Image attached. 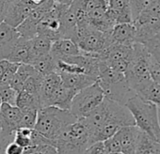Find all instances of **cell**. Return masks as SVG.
<instances>
[{"label": "cell", "instance_id": "cell-8", "mask_svg": "<svg viewBox=\"0 0 160 154\" xmlns=\"http://www.w3.org/2000/svg\"><path fill=\"white\" fill-rule=\"evenodd\" d=\"M21 117L22 111L17 106L2 103L0 108V150L6 147L10 143L8 140L20 128Z\"/></svg>", "mask_w": 160, "mask_h": 154}, {"label": "cell", "instance_id": "cell-28", "mask_svg": "<svg viewBox=\"0 0 160 154\" xmlns=\"http://www.w3.org/2000/svg\"><path fill=\"white\" fill-rule=\"evenodd\" d=\"M42 79H43V76L41 75L40 73L36 72L35 74L31 75L25 82L22 90H25L27 92H29V93H32L35 95H39Z\"/></svg>", "mask_w": 160, "mask_h": 154}, {"label": "cell", "instance_id": "cell-7", "mask_svg": "<svg viewBox=\"0 0 160 154\" xmlns=\"http://www.w3.org/2000/svg\"><path fill=\"white\" fill-rule=\"evenodd\" d=\"M83 53L99 54L112 44L111 32H101L90 25L77 27L73 40Z\"/></svg>", "mask_w": 160, "mask_h": 154}, {"label": "cell", "instance_id": "cell-12", "mask_svg": "<svg viewBox=\"0 0 160 154\" xmlns=\"http://www.w3.org/2000/svg\"><path fill=\"white\" fill-rule=\"evenodd\" d=\"M107 14L115 24L133 22L128 0H108Z\"/></svg>", "mask_w": 160, "mask_h": 154}, {"label": "cell", "instance_id": "cell-14", "mask_svg": "<svg viewBox=\"0 0 160 154\" xmlns=\"http://www.w3.org/2000/svg\"><path fill=\"white\" fill-rule=\"evenodd\" d=\"M47 12L36 8L31 11V12L28 15V17L16 27L17 32L19 33L21 38L31 40L35 36L38 35V25L43 15Z\"/></svg>", "mask_w": 160, "mask_h": 154}, {"label": "cell", "instance_id": "cell-43", "mask_svg": "<svg viewBox=\"0 0 160 154\" xmlns=\"http://www.w3.org/2000/svg\"><path fill=\"white\" fill-rule=\"evenodd\" d=\"M110 154H123L122 152H118V153H110Z\"/></svg>", "mask_w": 160, "mask_h": 154}, {"label": "cell", "instance_id": "cell-11", "mask_svg": "<svg viewBox=\"0 0 160 154\" xmlns=\"http://www.w3.org/2000/svg\"><path fill=\"white\" fill-rule=\"evenodd\" d=\"M31 144L24 148L23 154H57L55 140L43 136L33 129L30 135Z\"/></svg>", "mask_w": 160, "mask_h": 154}, {"label": "cell", "instance_id": "cell-20", "mask_svg": "<svg viewBox=\"0 0 160 154\" xmlns=\"http://www.w3.org/2000/svg\"><path fill=\"white\" fill-rule=\"evenodd\" d=\"M76 93V91L65 87L61 82V84L58 87V89L51 96L48 106H56L60 109L70 110L72 101Z\"/></svg>", "mask_w": 160, "mask_h": 154}, {"label": "cell", "instance_id": "cell-19", "mask_svg": "<svg viewBox=\"0 0 160 154\" xmlns=\"http://www.w3.org/2000/svg\"><path fill=\"white\" fill-rule=\"evenodd\" d=\"M136 38V27L132 23L116 24L111 31L113 43L134 44Z\"/></svg>", "mask_w": 160, "mask_h": 154}, {"label": "cell", "instance_id": "cell-13", "mask_svg": "<svg viewBox=\"0 0 160 154\" xmlns=\"http://www.w3.org/2000/svg\"><path fill=\"white\" fill-rule=\"evenodd\" d=\"M140 130L136 125L123 126L114 134L120 142L123 154H135Z\"/></svg>", "mask_w": 160, "mask_h": 154}, {"label": "cell", "instance_id": "cell-1", "mask_svg": "<svg viewBox=\"0 0 160 154\" xmlns=\"http://www.w3.org/2000/svg\"><path fill=\"white\" fill-rule=\"evenodd\" d=\"M124 105L133 116L135 125L160 143V121L157 105L141 99L136 94L131 96Z\"/></svg>", "mask_w": 160, "mask_h": 154}, {"label": "cell", "instance_id": "cell-25", "mask_svg": "<svg viewBox=\"0 0 160 154\" xmlns=\"http://www.w3.org/2000/svg\"><path fill=\"white\" fill-rule=\"evenodd\" d=\"M30 65L36 70L38 73L42 76L55 72L57 70V60L50 53L38 56L32 61Z\"/></svg>", "mask_w": 160, "mask_h": 154}, {"label": "cell", "instance_id": "cell-5", "mask_svg": "<svg viewBox=\"0 0 160 154\" xmlns=\"http://www.w3.org/2000/svg\"><path fill=\"white\" fill-rule=\"evenodd\" d=\"M150 57L151 55L143 44L138 42L133 44L132 55L124 72L126 81L133 91L138 86L151 79L149 73Z\"/></svg>", "mask_w": 160, "mask_h": 154}, {"label": "cell", "instance_id": "cell-10", "mask_svg": "<svg viewBox=\"0 0 160 154\" xmlns=\"http://www.w3.org/2000/svg\"><path fill=\"white\" fill-rule=\"evenodd\" d=\"M34 10L28 0H12L10 3L4 22L16 28Z\"/></svg>", "mask_w": 160, "mask_h": 154}, {"label": "cell", "instance_id": "cell-22", "mask_svg": "<svg viewBox=\"0 0 160 154\" xmlns=\"http://www.w3.org/2000/svg\"><path fill=\"white\" fill-rule=\"evenodd\" d=\"M134 93L141 99L160 107V85L152 79L145 81L134 89Z\"/></svg>", "mask_w": 160, "mask_h": 154}, {"label": "cell", "instance_id": "cell-34", "mask_svg": "<svg viewBox=\"0 0 160 154\" xmlns=\"http://www.w3.org/2000/svg\"><path fill=\"white\" fill-rule=\"evenodd\" d=\"M149 73L151 79L160 85V62L155 60L152 55L149 62Z\"/></svg>", "mask_w": 160, "mask_h": 154}, {"label": "cell", "instance_id": "cell-41", "mask_svg": "<svg viewBox=\"0 0 160 154\" xmlns=\"http://www.w3.org/2000/svg\"><path fill=\"white\" fill-rule=\"evenodd\" d=\"M72 1H73V0H54L55 3H58V4L66 5V6H70Z\"/></svg>", "mask_w": 160, "mask_h": 154}, {"label": "cell", "instance_id": "cell-3", "mask_svg": "<svg viewBox=\"0 0 160 154\" xmlns=\"http://www.w3.org/2000/svg\"><path fill=\"white\" fill-rule=\"evenodd\" d=\"M97 82L105 93V98L122 104H125L126 101L135 94L126 81L124 73L114 70L103 61L99 62Z\"/></svg>", "mask_w": 160, "mask_h": 154}, {"label": "cell", "instance_id": "cell-2", "mask_svg": "<svg viewBox=\"0 0 160 154\" xmlns=\"http://www.w3.org/2000/svg\"><path fill=\"white\" fill-rule=\"evenodd\" d=\"M91 132L82 119L68 125L55 140L57 154H84L92 145Z\"/></svg>", "mask_w": 160, "mask_h": 154}, {"label": "cell", "instance_id": "cell-6", "mask_svg": "<svg viewBox=\"0 0 160 154\" xmlns=\"http://www.w3.org/2000/svg\"><path fill=\"white\" fill-rule=\"evenodd\" d=\"M105 99V93L98 82L79 90L73 97L70 112L77 118L87 117Z\"/></svg>", "mask_w": 160, "mask_h": 154}, {"label": "cell", "instance_id": "cell-29", "mask_svg": "<svg viewBox=\"0 0 160 154\" xmlns=\"http://www.w3.org/2000/svg\"><path fill=\"white\" fill-rule=\"evenodd\" d=\"M33 129L30 128H19L16 130L13 135V142L16 143L18 146L22 147L23 148H26L30 146L31 140L30 135L32 133Z\"/></svg>", "mask_w": 160, "mask_h": 154}, {"label": "cell", "instance_id": "cell-26", "mask_svg": "<svg viewBox=\"0 0 160 154\" xmlns=\"http://www.w3.org/2000/svg\"><path fill=\"white\" fill-rule=\"evenodd\" d=\"M37 71L36 70L30 65L26 63H21L13 76L12 81L11 83V86L18 92H20L23 89V86L25 82L33 74H35Z\"/></svg>", "mask_w": 160, "mask_h": 154}, {"label": "cell", "instance_id": "cell-21", "mask_svg": "<svg viewBox=\"0 0 160 154\" xmlns=\"http://www.w3.org/2000/svg\"><path fill=\"white\" fill-rule=\"evenodd\" d=\"M7 59L10 62H15L19 64L21 63L30 64V60H31L30 40H27L19 37Z\"/></svg>", "mask_w": 160, "mask_h": 154}, {"label": "cell", "instance_id": "cell-38", "mask_svg": "<svg viewBox=\"0 0 160 154\" xmlns=\"http://www.w3.org/2000/svg\"><path fill=\"white\" fill-rule=\"evenodd\" d=\"M23 151L24 148L12 141L6 146L4 149V154H23Z\"/></svg>", "mask_w": 160, "mask_h": 154}, {"label": "cell", "instance_id": "cell-24", "mask_svg": "<svg viewBox=\"0 0 160 154\" xmlns=\"http://www.w3.org/2000/svg\"><path fill=\"white\" fill-rule=\"evenodd\" d=\"M52 43H53V41H51L48 37L42 34H38L33 39H31L30 40V47H31L30 64L38 56L50 53Z\"/></svg>", "mask_w": 160, "mask_h": 154}, {"label": "cell", "instance_id": "cell-27", "mask_svg": "<svg viewBox=\"0 0 160 154\" xmlns=\"http://www.w3.org/2000/svg\"><path fill=\"white\" fill-rule=\"evenodd\" d=\"M16 106L21 110H40L42 108L41 101L39 95H35L25 90L18 92Z\"/></svg>", "mask_w": 160, "mask_h": 154}, {"label": "cell", "instance_id": "cell-31", "mask_svg": "<svg viewBox=\"0 0 160 154\" xmlns=\"http://www.w3.org/2000/svg\"><path fill=\"white\" fill-rule=\"evenodd\" d=\"M39 110H23L22 117L20 120V128H30L34 129L37 118H38Z\"/></svg>", "mask_w": 160, "mask_h": 154}, {"label": "cell", "instance_id": "cell-9", "mask_svg": "<svg viewBox=\"0 0 160 154\" xmlns=\"http://www.w3.org/2000/svg\"><path fill=\"white\" fill-rule=\"evenodd\" d=\"M133 24L136 27L135 42L144 44L160 33V17L147 11H142Z\"/></svg>", "mask_w": 160, "mask_h": 154}, {"label": "cell", "instance_id": "cell-23", "mask_svg": "<svg viewBox=\"0 0 160 154\" xmlns=\"http://www.w3.org/2000/svg\"><path fill=\"white\" fill-rule=\"evenodd\" d=\"M135 154H160V143L140 131Z\"/></svg>", "mask_w": 160, "mask_h": 154}, {"label": "cell", "instance_id": "cell-4", "mask_svg": "<svg viewBox=\"0 0 160 154\" xmlns=\"http://www.w3.org/2000/svg\"><path fill=\"white\" fill-rule=\"evenodd\" d=\"M77 118L70 110L60 109L56 106H45L38 111V118L34 130L43 136L56 140L60 132Z\"/></svg>", "mask_w": 160, "mask_h": 154}, {"label": "cell", "instance_id": "cell-36", "mask_svg": "<svg viewBox=\"0 0 160 154\" xmlns=\"http://www.w3.org/2000/svg\"><path fill=\"white\" fill-rule=\"evenodd\" d=\"M84 154H110L107 149L104 141H98L92 144L84 152Z\"/></svg>", "mask_w": 160, "mask_h": 154}, {"label": "cell", "instance_id": "cell-15", "mask_svg": "<svg viewBox=\"0 0 160 154\" xmlns=\"http://www.w3.org/2000/svg\"><path fill=\"white\" fill-rule=\"evenodd\" d=\"M20 35L16 28L5 22L0 24V60L7 59Z\"/></svg>", "mask_w": 160, "mask_h": 154}, {"label": "cell", "instance_id": "cell-37", "mask_svg": "<svg viewBox=\"0 0 160 154\" xmlns=\"http://www.w3.org/2000/svg\"><path fill=\"white\" fill-rule=\"evenodd\" d=\"M104 144L107 147V149L109 151V153H118V152H122V148H121V145L119 140L117 139V137L115 135L108 138L107 140L104 141Z\"/></svg>", "mask_w": 160, "mask_h": 154}, {"label": "cell", "instance_id": "cell-40", "mask_svg": "<svg viewBox=\"0 0 160 154\" xmlns=\"http://www.w3.org/2000/svg\"><path fill=\"white\" fill-rule=\"evenodd\" d=\"M10 65V61L8 59H2L0 60V83H1V80L3 78V75L7 70V68Z\"/></svg>", "mask_w": 160, "mask_h": 154}, {"label": "cell", "instance_id": "cell-30", "mask_svg": "<svg viewBox=\"0 0 160 154\" xmlns=\"http://www.w3.org/2000/svg\"><path fill=\"white\" fill-rule=\"evenodd\" d=\"M18 91H16L11 85H0V97L2 103L16 106V100Z\"/></svg>", "mask_w": 160, "mask_h": 154}, {"label": "cell", "instance_id": "cell-42", "mask_svg": "<svg viewBox=\"0 0 160 154\" xmlns=\"http://www.w3.org/2000/svg\"><path fill=\"white\" fill-rule=\"evenodd\" d=\"M1 104H2V100H1V97H0V108H1Z\"/></svg>", "mask_w": 160, "mask_h": 154}, {"label": "cell", "instance_id": "cell-32", "mask_svg": "<svg viewBox=\"0 0 160 154\" xmlns=\"http://www.w3.org/2000/svg\"><path fill=\"white\" fill-rule=\"evenodd\" d=\"M150 55L158 62H160V33H158L155 37H153L149 41L143 44Z\"/></svg>", "mask_w": 160, "mask_h": 154}, {"label": "cell", "instance_id": "cell-33", "mask_svg": "<svg viewBox=\"0 0 160 154\" xmlns=\"http://www.w3.org/2000/svg\"><path fill=\"white\" fill-rule=\"evenodd\" d=\"M128 2L131 9L132 18L134 21L140 14V12L146 9V7L150 3V0H128Z\"/></svg>", "mask_w": 160, "mask_h": 154}, {"label": "cell", "instance_id": "cell-16", "mask_svg": "<svg viewBox=\"0 0 160 154\" xmlns=\"http://www.w3.org/2000/svg\"><path fill=\"white\" fill-rule=\"evenodd\" d=\"M58 73L60 76L62 84L76 92L98 81L95 77L85 73H68L62 71H58Z\"/></svg>", "mask_w": 160, "mask_h": 154}, {"label": "cell", "instance_id": "cell-17", "mask_svg": "<svg viewBox=\"0 0 160 154\" xmlns=\"http://www.w3.org/2000/svg\"><path fill=\"white\" fill-rule=\"evenodd\" d=\"M60 84H61L60 76L56 71L43 76L40 92H39L42 108L48 106V103H49L51 96L53 95V93L55 92V90L58 89V87Z\"/></svg>", "mask_w": 160, "mask_h": 154}, {"label": "cell", "instance_id": "cell-35", "mask_svg": "<svg viewBox=\"0 0 160 154\" xmlns=\"http://www.w3.org/2000/svg\"><path fill=\"white\" fill-rule=\"evenodd\" d=\"M19 63H15V62H10L9 67L7 68L4 75H3V78L1 80V83L0 85H11L13 76L19 67Z\"/></svg>", "mask_w": 160, "mask_h": 154}, {"label": "cell", "instance_id": "cell-18", "mask_svg": "<svg viewBox=\"0 0 160 154\" xmlns=\"http://www.w3.org/2000/svg\"><path fill=\"white\" fill-rule=\"evenodd\" d=\"M82 53L83 52L79 49L76 42L71 39H59L53 41L50 50V54L56 60L64 56L76 55Z\"/></svg>", "mask_w": 160, "mask_h": 154}, {"label": "cell", "instance_id": "cell-39", "mask_svg": "<svg viewBox=\"0 0 160 154\" xmlns=\"http://www.w3.org/2000/svg\"><path fill=\"white\" fill-rule=\"evenodd\" d=\"M12 0H0V24L4 22L7 9Z\"/></svg>", "mask_w": 160, "mask_h": 154}]
</instances>
